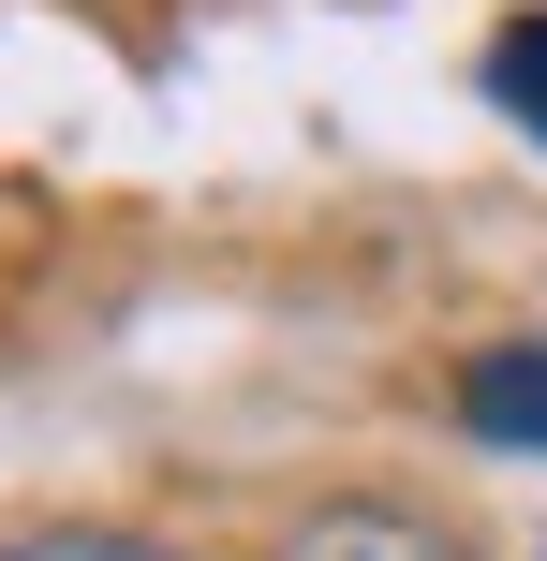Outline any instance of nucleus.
I'll return each mask as SVG.
<instances>
[{"mask_svg": "<svg viewBox=\"0 0 547 561\" xmlns=\"http://www.w3.org/2000/svg\"><path fill=\"white\" fill-rule=\"evenodd\" d=\"M459 428H474V444H533V458H547V340H503V355L459 369Z\"/></svg>", "mask_w": 547, "mask_h": 561, "instance_id": "f03ea898", "label": "nucleus"}, {"mask_svg": "<svg viewBox=\"0 0 547 561\" xmlns=\"http://www.w3.org/2000/svg\"><path fill=\"white\" fill-rule=\"evenodd\" d=\"M489 104L518 118V134H547V0H533V15L489 45Z\"/></svg>", "mask_w": 547, "mask_h": 561, "instance_id": "7ed1b4c3", "label": "nucleus"}, {"mask_svg": "<svg viewBox=\"0 0 547 561\" xmlns=\"http://www.w3.org/2000/svg\"><path fill=\"white\" fill-rule=\"evenodd\" d=\"M0 561H178V547H148V533H30V547H0Z\"/></svg>", "mask_w": 547, "mask_h": 561, "instance_id": "20e7f679", "label": "nucleus"}, {"mask_svg": "<svg viewBox=\"0 0 547 561\" xmlns=\"http://www.w3.org/2000/svg\"><path fill=\"white\" fill-rule=\"evenodd\" d=\"M282 561H474L459 533H430V517H400V503H326V517H296Z\"/></svg>", "mask_w": 547, "mask_h": 561, "instance_id": "f257e3e1", "label": "nucleus"}]
</instances>
